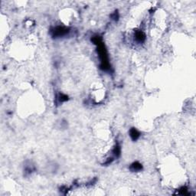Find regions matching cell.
<instances>
[{"mask_svg":"<svg viewBox=\"0 0 196 196\" xmlns=\"http://www.w3.org/2000/svg\"><path fill=\"white\" fill-rule=\"evenodd\" d=\"M139 132H137L136 130H135V129H132V130H130V136H131V138H132L133 140L137 139L138 137H139Z\"/></svg>","mask_w":196,"mask_h":196,"instance_id":"2","label":"cell"},{"mask_svg":"<svg viewBox=\"0 0 196 196\" xmlns=\"http://www.w3.org/2000/svg\"><path fill=\"white\" fill-rule=\"evenodd\" d=\"M131 168H132L133 171H139L142 168V165L139 164L138 163H133L131 166Z\"/></svg>","mask_w":196,"mask_h":196,"instance_id":"3","label":"cell"},{"mask_svg":"<svg viewBox=\"0 0 196 196\" xmlns=\"http://www.w3.org/2000/svg\"><path fill=\"white\" fill-rule=\"evenodd\" d=\"M67 29L62 27H58L54 31V35L55 36H63L67 33Z\"/></svg>","mask_w":196,"mask_h":196,"instance_id":"1","label":"cell"}]
</instances>
